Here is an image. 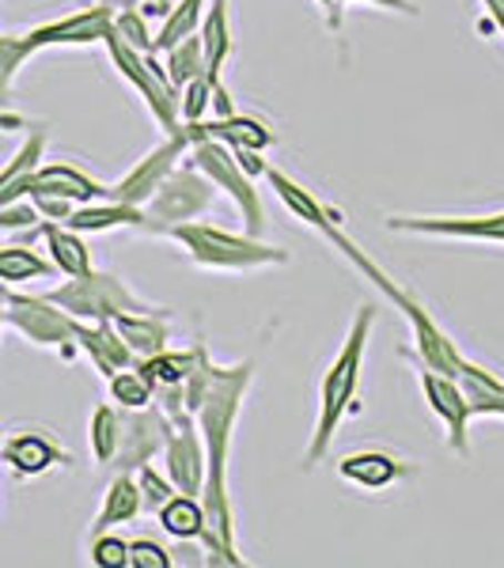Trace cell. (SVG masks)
Segmentation results:
<instances>
[{
  "label": "cell",
  "instance_id": "1",
  "mask_svg": "<svg viewBox=\"0 0 504 568\" xmlns=\"http://www.w3.org/2000/svg\"><path fill=\"white\" fill-rule=\"evenodd\" d=\"M254 364L243 361L235 368H220L209 383L205 402L198 406V433L201 447H205V481H201V508H205V535L201 546L209 549V561L240 568L243 554L235 542V511H232V493H228V452H232L235 420H240L243 398L251 390Z\"/></svg>",
  "mask_w": 504,
  "mask_h": 568
},
{
  "label": "cell",
  "instance_id": "2",
  "mask_svg": "<svg viewBox=\"0 0 504 568\" xmlns=\"http://www.w3.org/2000/svg\"><path fill=\"white\" fill-rule=\"evenodd\" d=\"M326 240L330 246H334L337 254H342L345 262H353V270L361 273V277H369L375 288L383 292V296L391 300V307H399L402 311V318L410 323V329H414V349H417V361L425 364V368H433V372H444V375H455L460 379V372H463V364H466V356L455 349V342L444 334V329L436 326V318L429 315L425 307H421V300L417 296H410L402 284L391 277V273H383V265H375L369 254L356 246L350 235L342 232L337 224H330L326 227Z\"/></svg>",
  "mask_w": 504,
  "mask_h": 568
},
{
  "label": "cell",
  "instance_id": "3",
  "mask_svg": "<svg viewBox=\"0 0 504 568\" xmlns=\"http://www.w3.org/2000/svg\"><path fill=\"white\" fill-rule=\"evenodd\" d=\"M372 323H375V307L364 304L356 311L350 337H345L342 353L330 361V368L323 372V383H319V417H315V433L308 439L304 452V466H319L326 459L330 444H334L337 425L350 414L356 390H361V368H364V353H369V337H372Z\"/></svg>",
  "mask_w": 504,
  "mask_h": 568
},
{
  "label": "cell",
  "instance_id": "4",
  "mask_svg": "<svg viewBox=\"0 0 504 568\" xmlns=\"http://www.w3.org/2000/svg\"><path fill=\"white\" fill-rule=\"evenodd\" d=\"M163 235H171L182 251L190 254V262L201 270H220V273H251L265 270V265H285L289 251L273 243H262L259 235L246 232H224L205 220H187V224L168 227Z\"/></svg>",
  "mask_w": 504,
  "mask_h": 568
},
{
  "label": "cell",
  "instance_id": "5",
  "mask_svg": "<svg viewBox=\"0 0 504 568\" xmlns=\"http://www.w3.org/2000/svg\"><path fill=\"white\" fill-rule=\"evenodd\" d=\"M107 53H110V65L118 69V77L130 84L137 95L144 99V106L152 110V118L160 122V130L163 133H175L179 125H182V118H179V91L171 88V80H168V72H163V65L155 61V53H144V50H137V45H130L122 39V34L110 27V34H107Z\"/></svg>",
  "mask_w": 504,
  "mask_h": 568
},
{
  "label": "cell",
  "instance_id": "6",
  "mask_svg": "<svg viewBox=\"0 0 504 568\" xmlns=\"http://www.w3.org/2000/svg\"><path fill=\"white\" fill-rule=\"evenodd\" d=\"M50 304H58L61 311H69L77 323H110L118 311H141L149 307L144 300H137L118 273L103 270H88L80 277H69L65 284L46 292Z\"/></svg>",
  "mask_w": 504,
  "mask_h": 568
},
{
  "label": "cell",
  "instance_id": "7",
  "mask_svg": "<svg viewBox=\"0 0 504 568\" xmlns=\"http://www.w3.org/2000/svg\"><path fill=\"white\" fill-rule=\"evenodd\" d=\"M190 155H194V168L213 182L216 190H224L228 197L235 201V209L243 213V227L246 235L265 232V209H262V194L254 190V179L235 163V155L228 144L213 141V136H194L190 141Z\"/></svg>",
  "mask_w": 504,
  "mask_h": 568
},
{
  "label": "cell",
  "instance_id": "8",
  "mask_svg": "<svg viewBox=\"0 0 504 568\" xmlns=\"http://www.w3.org/2000/svg\"><path fill=\"white\" fill-rule=\"evenodd\" d=\"M4 323L27 337L39 349H61L72 356L77 349V318L58 304H50L46 296H27V292H8L4 300Z\"/></svg>",
  "mask_w": 504,
  "mask_h": 568
},
{
  "label": "cell",
  "instance_id": "9",
  "mask_svg": "<svg viewBox=\"0 0 504 568\" xmlns=\"http://www.w3.org/2000/svg\"><path fill=\"white\" fill-rule=\"evenodd\" d=\"M213 182L201 175L198 168H175L168 179L160 182V190L144 201V227L152 232H168L175 224L198 220L213 205Z\"/></svg>",
  "mask_w": 504,
  "mask_h": 568
},
{
  "label": "cell",
  "instance_id": "10",
  "mask_svg": "<svg viewBox=\"0 0 504 568\" xmlns=\"http://www.w3.org/2000/svg\"><path fill=\"white\" fill-rule=\"evenodd\" d=\"M190 130L187 125H179L175 133H168V141L163 144H155V149L144 155L137 168L125 171L122 179L114 182V186H107V197L110 201H122V205H137V209H144V201H149L155 190H160V182L171 175V171L179 168V160L190 152Z\"/></svg>",
  "mask_w": 504,
  "mask_h": 568
},
{
  "label": "cell",
  "instance_id": "11",
  "mask_svg": "<svg viewBox=\"0 0 504 568\" xmlns=\"http://www.w3.org/2000/svg\"><path fill=\"white\" fill-rule=\"evenodd\" d=\"M421 390H425V402L429 409L444 420L447 428V447H452L460 459H471V420H474V409H471V398H466L463 383L455 375H444V372H433L421 364Z\"/></svg>",
  "mask_w": 504,
  "mask_h": 568
},
{
  "label": "cell",
  "instance_id": "12",
  "mask_svg": "<svg viewBox=\"0 0 504 568\" xmlns=\"http://www.w3.org/2000/svg\"><path fill=\"white\" fill-rule=\"evenodd\" d=\"M387 232L425 235V240H466V243H504V209L482 216H387Z\"/></svg>",
  "mask_w": 504,
  "mask_h": 568
},
{
  "label": "cell",
  "instance_id": "13",
  "mask_svg": "<svg viewBox=\"0 0 504 568\" xmlns=\"http://www.w3.org/2000/svg\"><path fill=\"white\" fill-rule=\"evenodd\" d=\"M168 436H171V420L155 402H149V406H141V409H122V436H118V455L110 466L133 474L141 463H152L155 455H163Z\"/></svg>",
  "mask_w": 504,
  "mask_h": 568
},
{
  "label": "cell",
  "instance_id": "14",
  "mask_svg": "<svg viewBox=\"0 0 504 568\" xmlns=\"http://www.w3.org/2000/svg\"><path fill=\"white\" fill-rule=\"evenodd\" d=\"M0 463L16 474V478H42L53 466H69L72 455L42 428H23V433L0 436Z\"/></svg>",
  "mask_w": 504,
  "mask_h": 568
},
{
  "label": "cell",
  "instance_id": "15",
  "mask_svg": "<svg viewBox=\"0 0 504 568\" xmlns=\"http://www.w3.org/2000/svg\"><path fill=\"white\" fill-rule=\"evenodd\" d=\"M114 27V12L107 4L95 8H80L72 16H61L53 23H42L34 31H27V42H31L34 53L53 50V45H91V42H103Z\"/></svg>",
  "mask_w": 504,
  "mask_h": 568
},
{
  "label": "cell",
  "instance_id": "16",
  "mask_svg": "<svg viewBox=\"0 0 504 568\" xmlns=\"http://www.w3.org/2000/svg\"><path fill=\"white\" fill-rule=\"evenodd\" d=\"M163 463H168V478L179 493L198 497L201 481H205V447H201L198 420H179L171 425V436L163 444Z\"/></svg>",
  "mask_w": 504,
  "mask_h": 568
},
{
  "label": "cell",
  "instance_id": "17",
  "mask_svg": "<svg viewBox=\"0 0 504 568\" xmlns=\"http://www.w3.org/2000/svg\"><path fill=\"white\" fill-rule=\"evenodd\" d=\"M110 326L118 329L125 345H130L133 361H144V356H155L171 345V323L163 307H141V311H118L110 318Z\"/></svg>",
  "mask_w": 504,
  "mask_h": 568
},
{
  "label": "cell",
  "instance_id": "18",
  "mask_svg": "<svg viewBox=\"0 0 504 568\" xmlns=\"http://www.w3.org/2000/svg\"><path fill=\"white\" fill-rule=\"evenodd\" d=\"M187 130L190 136H213V141L228 144V149H246V152H270L278 144V133L270 125L251 114H240V110L232 118H205V122H194Z\"/></svg>",
  "mask_w": 504,
  "mask_h": 568
},
{
  "label": "cell",
  "instance_id": "19",
  "mask_svg": "<svg viewBox=\"0 0 504 568\" xmlns=\"http://www.w3.org/2000/svg\"><path fill=\"white\" fill-rule=\"evenodd\" d=\"M27 190H42V194L65 197V201H72V205H88V201L107 197L103 182H95L88 171L72 168V163H39Z\"/></svg>",
  "mask_w": 504,
  "mask_h": 568
},
{
  "label": "cell",
  "instance_id": "20",
  "mask_svg": "<svg viewBox=\"0 0 504 568\" xmlns=\"http://www.w3.org/2000/svg\"><path fill=\"white\" fill-rule=\"evenodd\" d=\"M77 349L95 364V372L103 375V379H110L114 372H122L133 364L130 345L118 337V329L110 323H80L77 326Z\"/></svg>",
  "mask_w": 504,
  "mask_h": 568
},
{
  "label": "cell",
  "instance_id": "21",
  "mask_svg": "<svg viewBox=\"0 0 504 568\" xmlns=\"http://www.w3.org/2000/svg\"><path fill=\"white\" fill-rule=\"evenodd\" d=\"M198 39H201V58H205V80L216 84V80H224V65L235 50L232 23H228V0H209Z\"/></svg>",
  "mask_w": 504,
  "mask_h": 568
},
{
  "label": "cell",
  "instance_id": "22",
  "mask_svg": "<svg viewBox=\"0 0 504 568\" xmlns=\"http://www.w3.org/2000/svg\"><path fill=\"white\" fill-rule=\"evenodd\" d=\"M61 224L72 227V232H80V235L118 232V227H144V209L99 197V201H88V205H77L65 220H61Z\"/></svg>",
  "mask_w": 504,
  "mask_h": 568
},
{
  "label": "cell",
  "instance_id": "23",
  "mask_svg": "<svg viewBox=\"0 0 504 568\" xmlns=\"http://www.w3.org/2000/svg\"><path fill=\"white\" fill-rule=\"evenodd\" d=\"M337 474H342V481H353L361 489H391L406 478L410 466L391 452H356L337 463Z\"/></svg>",
  "mask_w": 504,
  "mask_h": 568
},
{
  "label": "cell",
  "instance_id": "24",
  "mask_svg": "<svg viewBox=\"0 0 504 568\" xmlns=\"http://www.w3.org/2000/svg\"><path fill=\"white\" fill-rule=\"evenodd\" d=\"M265 182H270V190L281 197V205H285L289 213L300 220V224L315 227V232H326L330 224H337V216L330 213L323 201L311 194V190L300 186V182L292 179V175H285L281 168H265Z\"/></svg>",
  "mask_w": 504,
  "mask_h": 568
},
{
  "label": "cell",
  "instance_id": "25",
  "mask_svg": "<svg viewBox=\"0 0 504 568\" xmlns=\"http://www.w3.org/2000/svg\"><path fill=\"white\" fill-rule=\"evenodd\" d=\"M39 235H42V243H46V251H50V262L58 273H65V277H80V273L95 270V265H91V251H88L84 235L72 232V227H65L61 220H42Z\"/></svg>",
  "mask_w": 504,
  "mask_h": 568
},
{
  "label": "cell",
  "instance_id": "26",
  "mask_svg": "<svg viewBox=\"0 0 504 568\" xmlns=\"http://www.w3.org/2000/svg\"><path fill=\"white\" fill-rule=\"evenodd\" d=\"M144 511L141 504V489H137V478L130 470H118V478L107 485L103 504H99V516L91 524V535H103V530H114L122 524H133Z\"/></svg>",
  "mask_w": 504,
  "mask_h": 568
},
{
  "label": "cell",
  "instance_id": "27",
  "mask_svg": "<svg viewBox=\"0 0 504 568\" xmlns=\"http://www.w3.org/2000/svg\"><path fill=\"white\" fill-rule=\"evenodd\" d=\"M42 152H46V133L31 130L27 133V141L20 144V152L0 168V209L27 197V186H31L34 168L42 163Z\"/></svg>",
  "mask_w": 504,
  "mask_h": 568
},
{
  "label": "cell",
  "instance_id": "28",
  "mask_svg": "<svg viewBox=\"0 0 504 568\" xmlns=\"http://www.w3.org/2000/svg\"><path fill=\"white\" fill-rule=\"evenodd\" d=\"M155 516H160V527L179 542H201L205 535V508H201V497H190V493H175Z\"/></svg>",
  "mask_w": 504,
  "mask_h": 568
},
{
  "label": "cell",
  "instance_id": "29",
  "mask_svg": "<svg viewBox=\"0 0 504 568\" xmlns=\"http://www.w3.org/2000/svg\"><path fill=\"white\" fill-rule=\"evenodd\" d=\"M460 383H463L466 398H471L474 417H504V379L466 361L460 372Z\"/></svg>",
  "mask_w": 504,
  "mask_h": 568
},
{
  "label": "cell",
  "instance_id": "30",
  "mask_svg": "<svg viewBox=\"0 0 504 568\" xmlns=\"http://www.w3.org/2000/svg\"><path fill=\"white\" fill-rule=\"evenodd\" d=\"M39 277H53V262L31 251L27 243L0 246V284H27Z\"/></svg>",
  "mask_w": 504,
  "mask_h": 568
},
{
  "label": "cell",
  "instance_id": "31",
  "mask_svg": "<svg viewBox=\"0 0 504 568\" xmlns=\"http://www.w3.org/2000/svg\"><path fill=\"white\" fill-rule=\"evenodd\" d=\"M209 0H179L175 8H171V16L163 20L160 34H152V45L155 53H168L171 45H179L182 39H190V34L201 31V12H205Z\"/></svg>",
  "mask_w": 504,
  "mask_h": 568
},
{
  "label": "cell",
  "instance_id": "32",
  "mask_svg": "<svg viewBox=\"0 0 504 568\" xmlns=\"http://www.w3.org/2000/svg\"><path fill=\"white\" fill-rule=\"evenodd\" d=\"M194 356H198V345H190L187 353H175L168 345L163 353L144 356V361H137V364H141V372L149 375L155 383V390H160V387H179V383H187L190 368H194Z\"/></svg>",
  "mask_w": 504,
  "mask_h": 568
},
{
  "label": "cell",
  "instance_id": "33",
  "mask_svg": "<svg viewBox=\"0 0 504 568\" xmlns=\"http://www.w3.org/2000/svg\"><path fill=\"white\" fill-rule=\"evenodd\" d=\"M107 383H110V402L122 409H141V406H149V402H155V383L141 372L137 361L130 368L114 372Z\"/></svg>",
  "mask_w": 504,
  "mask_h": 568
},
{
  "label": "cell",
  "instance_id": "34",
  "mask_svg": "<svg viewBox=\"0 0 504 568\" xmlns=\"http://www.w3.org/2000/svg\"><path fill=\"white\" fill-rule=\"evenodd\" d=\"M118 436H122V409L118 406H95V414H91V455H95V463L110 466L118 455Z\"/></svg>",
  "mask_w": 504,
  "mask_h": 568
},
{
  "label": "cell",
  "instance_id": "35",
  "mask_svg": "<svg viewBox=\"0 0 504 568\" xmlns=\"http://www.w3.org/2000/svg\"><path fill=\"white\" fill-rule=\"evenodd\" d=\"M163 72H168L171 88L182 91L194 77L205 72V58H201V39L198 34H190V39H182L179 45H171L168 50V61H163Z\"/></svg>",
  "mask_w": 504,
  "mask_h": 568
},
{
  "label": "cell",
  "instance_id": "36",
  "mask_svg": "<svg viewBox=\"0 0 504 568\" xmlns=\"http://www.w3.org/2000/svg\"><path fill=\"white\" fill-rule=\"evenodd\" d=\"M34 58L27 34H0V106L12 95V84L20 77V69Z\"/></svg>",
  "mask_w": 504,
  "mask_h": 568
},
{
  "label": "cell",
  "instance_id": "37",
  "mask_svg": "<svg viewBox=\"0 0 504 568\" xmlns=\"http://www.w3.org/2000/svg\"><path fill=\"white\" fill-rule=\"evenodd\" d=\"M133 474H137V489H141V504L149 511H160L163 504H168L179 493L175 485H171V478H163V474L155 470L152 463H141Z\"/></svg>",
  "mask_w": 504,
  "mask_h": 568
},
{
  "label": "cell",
  "instance_id": "38",
  "mask_svg": "<svg viewBox=\"0 0 504 568\" xmlns=\"http://www.w3.org/2000/svg\"><path fill=\"white\" fill-rule=\"evenodd\" d=\"M209 99H213V84H209L205 72H201V77H194L187 88L179 91V118L187 125L205 122V118H209Z\"/></svg>",
  "mask_w": 504,
  "mask_h": 568
},
{
  "label": "cell",
  "instance_id": "39",
  "mask_svg": "<svg viewBox=\"0 0 504 568\" xmlns=\"http://www.w3.org/2000/svg\"><path fill=\"white\" fill-rule=\"evenodd\" d=\"M88 557L95 568H130V542L103 530V535H91Z\"/></svg>",
  "mask_w": 504,
  "mask_h": 568
},
{
  "label": "cell",
  "instance_id": "40",
  "mask_svg": "<svg viewBox=\"0 0 504 568\" xmlns=\"http://www.w3.org/2000/svg\"><path fill=\"white\" fill-rule=\"evenodd\" d=\"M39 224H42L39 209H34L27 197H20V201H12V205L0 209V232H34Z\"/></svg>",
  "mask_w": 504,
  "mask_h": 568
},
{
  "label": "cell",
  "instance_id": "41",
  "mask_svg": "<svg viewBox=\"0 0 504 568\" xmlns=\"http://www.w3.org/2000/svg\"><path fill=\"white\" fill-rule=\"evenodd\" d=\"M171 549L152 542V538H133L130 542V568H171Z\"/></svg>",
  "mask_w": 504,
  "mask_h": 568
},
{
  "label": "cell",
  "instance_id": "42",
  "mask_svg": "<svg viewBox=\"0 0 504 568\" xmlns=\"http://www.w3.org/2000/svg\"><path fill=\"white\" fill-rule=\"evenodd\" d=\"M114 31L122 34V39L130 42V45H137V50L155 53L149 27H144V20H141V16H137V12H122V16H114Z\"/></svg>",
  "mask_w": 504,
  "mask_h": 568
},
{
  "label": "cell",
  "instance_id": "43",
  "mask_svg": "<svg viewBox=\"0 0 504 568\" xmlns=\"http://www.w3.org/2000/svg\"><path fill=\"white\" fill-rule=\"evenodd\" d=\"M235 114V99L232 91L224 88V80L213 84V99H209V118H232Z\"/></svg>",
  "mask_w": 504,
  "mask_h": 568
},
{
  "label": "cell",
  "instance_id": "44",
  "mask_svg": "<svg viewBox=\"0 0 504 568\" xmlns=\"http://www.w3.org/2000/svg\"><path fill=\"white\" fill-rule=\"evenodd\" d=\"M232 155H235V163H240V168L246 171V175L251 179H262L265 175V168H270V163L262 160L265 152H246V149H232Z\"/></svg>",
  "mask_w": 504,
  "mask_h": 568
},
{
  "label": "cell",
  "instance_id": "45",
  "mask_svg": "<svg viewBox=\"0 0 504 568\" xmlns=\"http://www.w3.org/2000/svg\"><path fill=\"white\" fill-rule=\"evenodd\" d=\"M350 4H375V8H387V12L399 16H417V8L410 0H337V8H350Z\"/></svg>",
  "mask_w": 504,
  "mask_h": 568
},
{
  "label": "cell",
  "instance_id": "46",
  "mask_svg": "<svg viewBox=\"0 0 504 568\" xmlns=\"http://www.w3.org/2000/svg\"><path fill=\"white\" fill-rule=\"evenodd\" d=\"M315 4L326 12V27H330V31H342V8H337V0H315Z\"/></svg>",
  "mask_w": 504,
  "mask_h": 568
},
{
  "label": "cell",
  "instance_id": "47",
  "mask_svg": "<svg viewBox=\"0 0 504 568\" xmlns=\"http://www.w3.org/2000/svg\"><path fill=\"white\" fill-rule=\"evenodd\" d=\"M0 130H4V133H20V130H27V118H20V114H12V110L0 106Z\"/></svg>",
  "mask_w": 504,
  "mask_h": 568
},
{
  "label": "cell",
  "instance_id": "48",
  "mask_svg": "<svg viewBox=\"0 0 504 568\" xmlns=\"http://www.w3.org/2000/svg\"><path fill=\"white\" fill-rule=\"evenodd\" d=\"M482 8L490 12V20L501 27V34H504V0H482Z\"/></svg>",
  "mask_w": 504,
  "mask_h": 568
},
{
  "label": "cell",
  "instance_id": "49",
  "mask_svg": "<svg viewBox=\"0 0 504 568\" xmlns=\"http://www.w3.org/2000/svg\"><path fill=\"white\" fill-rule=\"evenodd\" d=\"M4 300H8V284H0V334L8 329V323H4Z\"/></svg>",
  "mask_w": 504,
  "mask_h": 568
}]
</instances>
